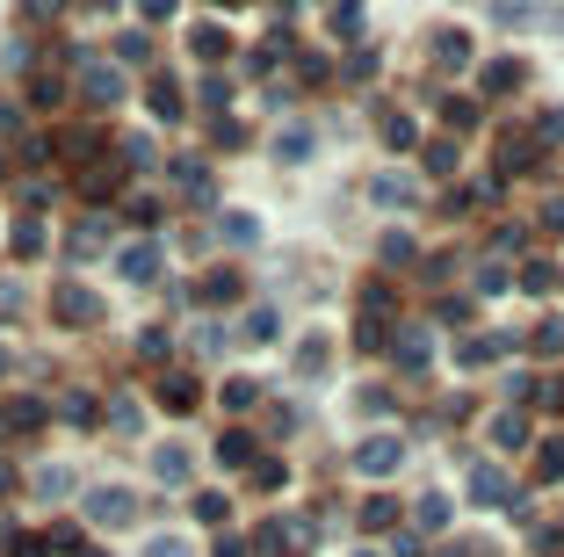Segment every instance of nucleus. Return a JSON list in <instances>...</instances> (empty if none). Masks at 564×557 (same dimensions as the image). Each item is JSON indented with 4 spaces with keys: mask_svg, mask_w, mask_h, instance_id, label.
<instances>
[{
    "mask_svg": "<svg viewBox=\"0 0 564 557\" xmlns=\"http://www.w3.org/2000/svg\"><path fill=\"white\" fill-rule=\"evenodd\" d=\"M160 478H167V485L188 478V456H181V449H160Z\"/></svg>",
    "mask_w": 564,
    "mask_h": 557,
    "instance_id": "nucleus-2",
    "label": "nucleus"
},
{
    "mask_svg": "<svg viewBox=\"0 0 564 557\" xmlns=\"http://www.w3.org/2000/svg\"><path fill=\"white\" fill-rule=\"evenodd\" d=\"M94 514H102V521L116 514V521H123V514H131V500H123V492H102V500H94Z\"/></svg>",
    "mask_w": 564,
    "mask_h": 557,
    "instance_id": "nucleus-3",
    "label": "nucleus"
},
{
    "mask_svg": "<svg viewBox=\"0 0 564 557\" xmlns=\"http://www.w3.org/2000/svg\"><path fill=\"white\" fill-rule=\"evenodd\" d=\"M391 463H398V442H369V449H362V471H369V478H384Z\"/></svg>",
    "mask_w": 564,
    "mask_h": 557,
    "instance_id": "nucleus-1",
    "label": "nucleus"
},
{
    "mask_svg": "<svg viewBox=\"0 0 564 557\" xmlns=\"http://www.w3.org/2000/svg\"><path fill=\"white\" fill-rule=\"evenodd\" d=\"M152 557H188V550L181 543H152Z\"/></svg>",
    "mask_w": 564,
    "mask_h": 557,
    "instance_id": "nucleus-4",
    "label": "nucleus"
}]
</instances>
